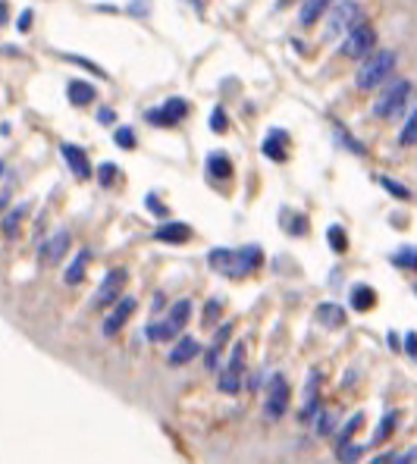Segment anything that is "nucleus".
I'll return each mask as SVG.
<instances>
[{"label": "nucleus", "mask_w": 417, "mask_h": 464, "mask_svg": "<svg viewBox=\"0 0 417 464\" xmlns=\"http://www.w3.org/2000/svg\"><path fill=\"white\" fill-rule=\"evenodd\" d=\"M396 66H398L396 50H392V48H376L374 54H367L361 60V66H358V72H355V85L361 91H380L392 79Z\"/></svg>", "instance_id": "obj_1"}, {"label": "nucleus", "mask_w": 417, "mask_h": 464, "mask_svg": "<svg viewBox=\"0 0 417 464\" xmlns=\"http://www.w3.org/2000/svg\"><path fill=\"white\" fill-rule=\"evenodd\" d=\"M364 22V10L358 0H336L323 16V41H342L355 26Z\"/></svg>", "instance_id": "obj_2"}, {"label": "nucleus", "mask_w": 417, "mask_h": 464, "mask_svg": "<svg viewBox=\"0 0 417 464\" xmlns=\"http://www.w3.org/2000/svg\"><path fill=\"white\" fill-rule=\"evenodd\" d=\"M411 95H414V82L411 79H389L383 88L376 91L374 116L376 119H402V113L408 110Z\"/></svg>", "instance_id": "obj_3"}, {"label": "nucleus", "mask_w": 417, "mask_h": 464, "mask_svg": "<svg viewBox=\"0 0 417 464\" xmlns=\"http://www.w3.org/2000/svg\"><path fill=\"white\" fill-rule=\"evenodd\" d=\"M245 355L248 348L245 342H235L233 345V355H229V361L220 367V380H217V389L223 392V396H239L242 386H245Z\"/></svg>", "instance_id": "obj_4"}, {"label": "nucleus", "mask_w": 417, "mask_h": 464, "mask_svg": "<svg viewBox=\"0 0 417 464\" xmlns=\"http://www.w3.org/2000/svg\"><path fill=\"white\" fill-rule=\"evenodd\" d=\"M374 50H376V32L367 22L355 26L342 41H339V54H342L345 60H364V57L374 54Z\"/></svg>", "instance_id": "obj_5"}, {"label": "nucleus", "mask_w": 417, "mask_h": 464, "mask_svg": "<svg viewBox=\"0 0 417 464\" xmlns=\"http://www.w3.org/2000/svg\"><path fill=\"white\" fill-rule=\"evenodd\" d=\"M289 398H292L289 380L282 374H273L267 383V396H264V417H267V420H280L289 411Z\"/></svg>", "instance_id": "obj_6"}, {"label": "nucleus", "mask_w": 417, "mask_h": 464, "mask_svg": "<svg viewBox=\"0 0 417 464\" xmlns=\"http://www.w3.org/2000/svg\"><path fill=\"white\" fill-rule=\"evenodd\" d=\"M126 282H129V270H123V267H113V270H107V276L101 280V286H97L95 301H91V304H95V307L117 304V301L123 298V292H126Z\"/></svg>", "instance_id": "obj_7"}, {"label": "nucleus", "mask_w": 417, "mask_h": 464, "mask_svg": "<svg viewBox=\"0 0 417 464\" xmlns=\"http://www.w3.org/2000/svg\"><path fill=\"white\" fill-rule=\"evenodd\" d=\"M185 116H188V101L185 97H170L166 104H160V107H151L148 113H144V119H148L151 126H176L182 123Z\"/></svg>", "instance_id": "obj_8"}, {"label": "nucleus", "mask_w": 417, "mask_h": 464, "mask_svg": "<svg viewBox=\"0 0 417 464\" xmlns=\"http://www.w3.org/2000/svg\"><path fill=\"white\" fill-rule=\"evenodd\" d=\"M135 307H138V301L132 298V295H123V298L113 304V311H110L107 317H104V323H101V333L107 336V339H113V336L119 333V329L129 323V317L135 314Z\"/></svg>", "instance_id": "obj_9"}, {"label": "nucleus", "mask_w": 417, "mask_h": 464, "mask_svg": "<svg viewBox=\"0 0 417 464\" xmlns=\"http://www.w3.org/2000/svg\"><path fill=\"white\" fill-rule=\"evenodd\" d=\"M264 264V251H260V245H242V248H233V264H229V270H226V276H248L251 270H258V267Z\"/></svg>", "instance_id": "obj_10"}, {"label": "nucleus", "mask_w": 417, "mask_h": 464, "mask_svg": "<svg viewBox=\"0 0 417 464\" xmlns=\"http://www.w3.org/2000/svg\"><path fill=\"white\" fill-rule=\"evenodd\" d=\"M69 248H72V235H69V229L54 232V235L41 245V264H60V260L69 254Z\"/></svg>", "instance_id": "obj_11"}, {"label": "nucleus", "mask_w": 417, "mask_h": 464, "mask_svg": "<svg viewBox=\"0 0 417 464\" xmlns=\"http://www.w3.org/2000/svg\"><path fill=\"white\" fill-rule=\"evenodd\" d=\"M195 235V229L188 223H176V220H170V223H160L157 229H154V239L164 242V245H185V242Z\"/></svg>", "instance_id": "obj_12"}, {"label": "nucleus", "mask_w": 417, "mask_h": 464, "mask_svg": "<svg viewBox=\"0 0 417 464\" xmlns=\"http://www.w3.org/2000/svg\"><path fill=\"white\" fill-rule=\"evenodd\" d=\"M188 320H192V301H188V298H179L176 304H170V311H166L164 323H166V329H170L173 342H176V336L182 333Z\"/></svg>", "instance_id": "obj_13"}, {"label": "nucleus", "mask_w": 417, "mask_h": 464, "mask_svg": "<svg viewBox=\"0 0 417 464\" xmlns=\"http://www.w3.org/2000/svg\"><path fill=\"white\" fill-rule=\"evenodd\" d=\"M320 414V370H311L308 389H304V405H301V420H314Z\"/></svg>", "instance_id": "obj_14"}, {"label": "nucleus", "mask_w": 417, "mask_h": 464, "mask_svg": "<svg viewBox=\"0 0 417 464\" xmlns=\"http://www.w3.org/2000/svg\"><path fill=\"white\" fill-rule=\"evenodd\" d=\"M201 355V345H198V339H192V336H179L176 339V345H173V351H170V367H185L188 361H195V358Z\"/></svg>", "instance_id": "obj_15"}, {"label": "nucleus", "mask_w": 417, "mask_h": 464, "mask_svg": "<svg viewBox=\"0 0 417 464\" xmlns=\"http://www.w3.org/2000/svg\"><path fill=\"white\" fill-rule=\"evenodd\" d=\"M229 336H233V323H223V327H217V333H213V342H211V348H207V355H204V367L211 370V374L220 370V358H223V351H226Z\"/></svg>", "instance_id": "obj_16"}, {"label": "nucleus", "mask_w": 417, "mask_h": 464, "mask_svg": "<svg viewBox=\"0 0 417 464\" xmlns=\"http://www.w3.org/2000/svg\"><path fill=\"white\" fill-rule=\"evenodd\" d=\"M60 151H63V157H66V166L75 173V179H88L91 176V164H88V154H85V148L66 142Z\"/></svg>", "instance_id": "obj_17"}, {"label": "nucleus", "mask_w": 417, "mask_h": 464, "mask_svg": "<svg viewBox=\"0 0 417 464\" xmlns=\"http://www.w3.org/2000/svg\"><path fill=\"white\" fill-rule=\"evenodd\" d=\"M336 0H301V10H298V26L301 28H311L327 16V10L333 7Z\"/></svg>", "instance_id": "obj_18"}, {"label": "nucleus", "mask_w": 417, "mask_h": 464, "mask_svg": "<svg viewBox=\"0 0 417 464\" xmlns=\"http://www.w3.org/2000/svg\"><path fill=\"white\" fill-rule=\"evenodd\" d=\"M260 151H264L270 160H276V164H286L289 160V135L282 129H273L267 138H264Z\"/></svg>", "instance_id": "obj_19"}, {"label": "nucleus", "mask_w": 417, "mask_h": 464, "mask_svg": "<svg viewBox=\"0 0 417 464\" xmlns=\"http://www.w3.org/2000/svg\"><path fill=\"white\" fill-rule=\"evenodd\" d=\"M66 97L75 107H88V104H95L97 91H95V85L85 82V79H72V82L66 85Z\"/></svg>", "instance_id": "obj_20"}, {"label": "nucleus", "mask_w": 417, "mask_h": 464, "mask_svg": "<svg viewBox=\"0 0 417 464\" xmlns=\"http://www.w3.org/2000/svg\"><path fill=\"white\" fill-rule=\"evenodd\" d=\"M26 217H28V204H26V201L10 207L7 217L0 220V229H3V235H7V239H16V235H19V226H22V220H26Z\"/></svg>", "instance_id": "obj_21"}, {"label": "nucleus", "mask_w": 417, "mask_h": 464, "mask_svg": "<svg viewBox=\"0 0 417 464\" xmlns=\"http://www.w3.org/2000/svg\"><path fill=\"white\" fill-rule=\"evenodd\" d=\"M88 260H91V251L88 248H82V251L75 254V260L66 267V273H63V282L66 286H79V282L85 280V270H88Z\"/></svg>", "instance_id": "obj_22"}, {"label": "nucleus", "mask_w": 417, "mask_h": 464, "mask_svg": "<svg viewBox=\"0 0 417 464\" xmlns=\"http://www.w3.org/2000/svg\"><path fill=\"white\" fill-rule=\"evenodd\" d=\"M349 301H351V311H358V314H367L370 307L376 304V292L370 286H364V282H358V286H351Z\"/></svg>", "instance_id": "obj_23"}, {"label": "nucleus", "mask_w": 417, "mask_h": 464, "mask_svg": "<svg viewBox=\"0 0 417 464\" xmlns=\"http://www.w3.org/2000/svg\"><path fill=\"white\" fill-rule=\"evenodd\" d=\"M207 176L220 179V182L233 176V164H229V157H226L223 151H213L211 157H207Z\"/></svg>", "instance_id": "obj_24"}, {"label": "nucleus", "mask_w": 417, "mask_h": 464, "mask_svg": "<svg viewBox=\"0 0 417 464\" xmlns=\"http://www.w3.org/2000/svg\"><path fill=\"white\" fill-rule=\"evenodd\" d=\"M317 320H320L323 327L336 329V327H342V323H345V311L339 304H333V301H327V304L317 307Z\"/></svg>", "instance_id": "obj_25"}, {"label": "nucleus", "mask_w": 417, "mask_h": 464, "mask_svg": "<svg viewBox=\"0 0 417 464\" xmlns=\"http://www.w3.org/2000/svg\"><path fill=\"white\" fill-rule=\"evenodd\" d=\"M414 144H417V107L408 110L402 132H398V148H414Z\"/></svg>", "instance_id": "obj_26"}, {"label": "nucleus", "mask_w": 417, "mask_h": 464, "mask_svg": "<svg viewBox=\"0 0 417 464\" xmlns=\"http://www.w3.org/2000/svg\"><path fill=\"white\" fill-rule=\"evenodd\" d=\"M396 427H398V411H389V414L380 420V427H376V433H374V439H370V445L386 443V439L396 433Z\"/></svg>", "instance_id": "obj_27"}, {"label": "nucleus", "mask_w": 417, "mask_h": 464, "mask_svg": "<svg viewBox=\"0 0 417 464\" xmlns=\"http://www.w3.org/2000/svg\"><path fill=\"white\" fill-rule=\"evenodd\" d=\"M389 260L402 270H417V245H402L398 251H392Z\"/></svg>", "instance_id": "obj_28"}, {"label": "nucleus", "mask_w": 417, "mask_h": 464, "mask_svg": "<svg viewBox=\"0 0 417 464\" xmlns=\"http://www.w3.org/2000/svg\"><path fill=\"white\" fill-rule=\"evenodd\" d=\"M207 264H211V270H217V273L226 276V270H229V264H233V248H213V251L207 254Z\"/></svg>", "instance_id": "obj_29"}, {"label": "nucleus", "mask_w": 417, "mask_h": 464, "mask_svg": "<svg viewBox=\"0 0 417 464\" xmlns=\"http://www.w3.org/2000/svg\"><path fill=\"white\" fill-rule=\"evenodd\" d=\"M327 242H329V248H333L336 254H345V248H349V239H345V229L339 223H333L327 229Z\"/></svg>", "instance_id": "obj_30"}, {"label": "nucleus", "mask_w": 417, "mask_h": 464, "mask_svg": "<svg viewBox=\"0 0 417 464\" xmlns=\"http://www.w3.org/2000/svg\"><path fill=\"white\" fill-rule=\"evenodd\" d=\"M376 185H383L386 191H389L392 198H398V201H411V191L405 188L402 182H396V179H389V176H383V173H380V176H376Z\"/></svg>", "instance_id": "obj_31"}, {"label": "nucleus", "mask_w": 417, "mask_h": 464, "mask_svg": "<svg viewBox=\"0 0 417 464\" xmlns=\"http://www.w3.org/2000/svg\"><path fill=\"white\" fill-rule=\"evenodd\" d=\"M144 336H148L151 342H173V336H170V329H166L164 320L148 323V327H144Z\"/></svg>", "instance_id": "obj_32"}, {"label": "nucleus", "mask_w": 417, "mask_h": 464, "mask_svg": "<svg viewBox=\"0 0 417 464\" xmlns=\"http://www.w3.org/2000/svg\"><path fill=\"white\" fill-rule=\"evenodd\" d=\"M364 445H355V443H339L336 445V455H339V461L342 464H355L358 455H361Z\"/></svg>", "instance_id": "obj_33"}, {"label": "nucleus", "mask_w": 417, "mask_h": 464, "mask_svg": "<svg viewBox=\"0 0 417 464\" xmlns=\"http://www.w3.org/2000/svg\"><path fill=\"white\" fill-rule=\"evenodd\" d=\"M119 179V170H117V164H101L97 166V182L104 185V188H110V185Z\"/></svg>", "instance_id": "obj_34"}, {"label": "nucleus", "mask_w": 417, "mask_h": 464, "mask_svg": "<svg viewBox=\"0 0 417 464\" xmlns=\"http://www.w3.org/2000/svg\"><path fill=\"white\" fill-rule=\"evenodd\" d=\"M336 430V414L333 411H320L317 414V436H329Z\"/></svg>", "instance_id": "obj_35"}, {"label": "nucleus", "mask_w": 417, "mask_h": 464, "mask_svg": "<svg viewBox=\"0 0 417 464\" xmlns=\"http://www.w3.org/2000/svg\"><path fill=\"white\" fill-rule=\"evenodd\" d=\"M113 142H117V148L132 151V148H135V132H132L129 126H119V129L113 132Z\"/></svg>", "instance_id": "obj_36"}, {"label": "nucleus", "mask_w": 417, "mask_h": 464, "mask_svg": "<svg viewBox=\"0 0 417 464\" xmlns=\"http://www.w3.org/2000/svg\"><path fill=\"white\" fill-rule=\"evenodd\" d=\"M220 311H223V304H220V298H211L204 304V317H201V323H207V327H213V323L220 320Z\"/></svg>", "instance_id": "obj_37"}, {"label": "nucleus", "mask_w": 417, "mask_h": 464, "mask_svg": "<svg viewBox=\"0 0 417 464\" xmlns=\"http://www.w3.org/2000/svg\"><path fill=\"white\" fill-rule=\"evenodd\" d=\"M361 423H364V414H361V411H358V414L351 417V420L342 427V433H339V443H349V436H355V433L361 430Z\"/></svg>", "instance_id": "obj_38"}, {"label": "nucleus", "mask_w": 417, "mask_h": 464, "mask_svg": "<svg viewBox=\"0 0 417 464\" xmlns=\"http://www.w3.org/2000/svg\"><path fill=\"white\" fill-rule=\"evenodd\" d=\"M144 204H148V211L154 213V217H166V204L157 198V195H148V198H144Z\"/></svg>", "instance_id": "obj_39"}, {"label": "nucleus", "mask_w": 417, "mask_h": 464, "mask_svg": "<svg viewBox=\"0 0 417 464\" xmlns=\"http://www.w3.org/2000/svg\"><path fill=\"white\" fill-rule=\"evenodd\" d=\"M211 129L213 132H226V129H229V119H226V113H223V110H213V116H211Z\"/></svg>", "instance_id": "obj_40"}, {"label": "nucleus", "mask_w": 417, "mask_h": 464, "mask_svg": "<svg viewBox=\"0 0 417 464\" xmlns=\"http://www.w3.org/2000/svg\"><path fill=\"white\" fill-rule=\"evenodd\" d=\"M32 22H35V13H32V10H22L16 26H19V32H28V28H32Z\"/></svg>", "instance_id": "obj_41"}, {"label": "nucleus", "mask_w": 417, "mask_h": 464, "mask_svg": "<svg viewBox=\"0 0 417 464\" xmlns=\"http://www.w3.org/2000/svg\"><path fill=\"white\" fill-rule=\"evenodd\" d=\"M113 119H117V116H113V110H110V107L97 110V123H101V126H113Z\"/></svg>", "instance_id": "obj_42"}, {"label": "nucleus", "mask_w": 417, "mask_h": 464, "mask_svg": "<svg viewBox=\"0 0 417 464\" xmlns=\"http://www.w3.org/2000/svg\"><path fill=\"white\" fill-rule=\"evenodd\" d=\"M405 351H408V355H417V333L405 336Z\"/></svg>", "instance_id": "obj_43"}, {"label": "nucleus", "mask_w": 417, "mask_h": 464, "mask_svg": "<svg viewBox=\"0 0 417 464\" xmlns=\"http://www.w3.org/2000/svg\"><path fill=\"white\" fill-rule=\"evenodd\" d=\"M10 19V10H7V0H0V26Z\"/></svg>", "instance_id": "obj_44"}, {"label": "nucleus", "mask_w": 417, "mask_h": 464, "mask_svg": "<svg viewBox=\"0 0 417 464\" xmlns=\"http://www.w3.org/2000/svg\"><path fill=\"white\" fill-rule=\"evenodd\" d=\"M392 458H396V455H392V452H386V455L374 458V461H370V464H392Z\"/></svg>", "instance_id": "obj_45"}, {"label": "nucleus", "mask_w": 417, "mask_h": 464, "mask_svg": "<svg viewBox=\"0 0 417 464\" xmlns=\"http://www.w3.org/2000/svg\"><path fill=\"white\" fill-rule=\"evenodd\" d=\"M292 3H301V0H276V10H286V7H292Z\"/></svg>", "instance_id": "obj_46"}, {"label": "nucleus", "mask_w": 417, "mask_h": 464, "mask_svg": "<svg viewBox=\"0 0 417 464\" xmlns=\"http://www.w3.org/2000/svg\"><path fill=\"white\" fill-rule=\"evenodd\" d=\"M3 173H7V164H3V160H0V176H3Z\"/></svg>", "instance_id": "obj_47"}, {"label": "nucleus", "mask_w": 417, "mask_h": 464, "mask_svg": "<svg viewBox=\"0 0 417 464\" xmlns=\"http://www.w3.org/2000/svg\"><path fill=\"white\" fill-rule=\"evenodd\" d=\"M414 292H417V286H414Z\"/></svg>", "instance_id": "obj_48"}]
</instances>
